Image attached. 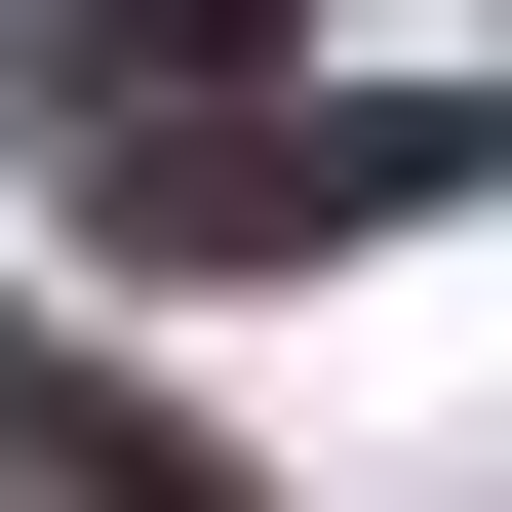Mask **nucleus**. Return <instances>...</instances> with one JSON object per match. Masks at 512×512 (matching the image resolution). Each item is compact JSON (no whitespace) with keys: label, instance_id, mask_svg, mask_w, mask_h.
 <instances>
[{"label":"nucleus","instance_id":"f257e3e1","mask_svg":"<svg viewBox=\"0 0 512 512\" xmlns=\"http://www.w3.org/2000/svg\"><path fill=\"white\" fill-rule=\"evenodd\" d=\"M394 197H473V79H158V119H79V237H158V276H237V237H394Z\"/></svg>","mask_w":512,"mask_h":512},{"label":"nucleus","instance_id":"f03ea898","mask_svg":"<svg viewBox=\"0 0 512 512\" xmlns=\"http://www.w3.org/2000/svg\"><path fill=\"white\" fill-rule=\"evenodd\" d=\"M0 512H276V473L158 434V394H79V355H0Z\"/></svg>","mask_w":512,"mask_h":512},{"label":"nucleus","instance_id":"7ed1b4c3","mask_svg":"<svg viewBox=\"0 0 512 512\" xmlns=\"http://www.w3.org/2000/svg\"><path fill=\"white\" fill-rule=\"evenodd\" d=\"M197 40H276V0H40V79H79V119H158Z\"/></svg>","mask_w":512,"mask_h":512}]
</instances>
